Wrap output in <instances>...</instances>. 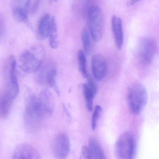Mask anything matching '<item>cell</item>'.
Wrapping results in <instances>:
<instances>
[{"instance_id": "cell-1", "label": "cell", "mask_w": 159, "mask_h": 159, "mask_svg": "<svg viewBox=\"0 0 159 159\" xmlns=\"http://www.w3.org/2000/svg\"><path fill=\"white\" fill-rule=\"evenodd\" d=\"M47 118L40 106L38 96L30 89L25 94L24 125L30 132H35L41 128L44 120Z\"/></svg>"}, {"instance_id": "cell-2", "label": "cell", "mask_w": 159, "mask_h": 159, "mask_svg": "<svg viewBox=\"0 0 159 159\" xmlns=\"http://www.w3.org/2000/svg\"><path fill=\"white\" fill-rule=\"evenodd\" d=\"M44 51L42 46L35 45L23 51L19 59V66L26 73L37 71L42 66Z\"/></svg>"}, {"instance_id": "cell-3", "label": "cell", "mask_w": 159, "mask_h": 159, "mask_svg": "<svg viewBox=\"0 0 159 159\" xmlns=\"http://www.w3.org/2000/svg\"><path fill=\"white\" fill-rule=\"evenodd\" d=\"M147 93L144 86L140 83L132 85L128 91L127 101L129 108L132 114L140 115L147 102Z\"/></svg>"}, {"instance_id": "cell-4", "label": "cell", "mask_w": 159, "mask_h": 159, "mask_svg": "<svg viewBox=\"0 0 159 159\" xmlns=\"http://www.w3.org/2000/svg\"><path fill=\"white\" fill-rule=\"evenodd\" d=\"M86 16L92 40L100 42L103 35L104 27V19L101 9L95 3L89 8Z\"/></svg>"}, {"instance_id": "cell-5", "label": "cell", "mask_w": 159, "mask_h": 159, "mask_svg": "<svg viewBox=\"0 0 159 159\" xmlns=\"http://www.w3.org/2000/svg\"><path fill=\"white\" fill-rule=\"evenodd\" d=\"M134 150L133 136L129 132L121 134L116 141L115 152L118 159H133Z\"/></svg>"}, {"instance_id": "cell-6", "label": "cell", "mask_w": 159, "mask_h": 159, "mask_svg": "<svg viewBox=\"0 0 159 159\" xmlns=\"http://www.w3.org/2000/svg\"><path fill=\"white\" fill-rule=\"evenodd\" d=\"M37 72L38 82L49 85L59 94L60 91L56 82L57 71L55 64L50 61L43 63Z\"/></svg>"}, {"instance_id": "cell-7", "label": "cell", "mask_w": 159, "mask_h": 159, "mask_svg": "<svg viewBox=\"0 0 159 159\" xmlns=\"http://www.w3.org/2000/svg\"><path fill=\"white\" fill-rule=\"evenodd\" d=\"M157 45L155 40L145 37L140 41L138 48L139 61L143 65H148L153 61L157 51Z\"/></svg>"}, {"instance_id": "cell-8", "label": "cell", "mask_w": 159, "mask_h": 159, "mask_svg": "<svg viewBox=\"0 0 159 159\" xmlns=\"http://www.w3.org/2000/svg\"><path fill=\"white\" fill-rule=\"evenodd\" d=\"M52 153L56 159H66L70 151L69 137L64 133H60L56 136L52 145Z\"/></svg>"}, {"instance_id": "cell-9", "label": "cell", "mask_w": 159, "mask_h": 159, "mask_svg": "<svg viewBox=\"0 0 159 159\" xmlns=\"http://www.w3.org/2000/svg\"><path fill=\"white\" fill-rule=\"evenodd\" d=\"M31 0H11V9L15 20L27 22Z\"/></svg>"}, {"instance_id": "cell-10", "label": "cell", "mask_w": 159, "mask_h": 159, "mask_svg": "<svg viewBox=\"0 0 159 159\" xmlns=\"http://www.w3.org/2000/svg\"><path fill=\"white\" fill-rule=\"evenodd\" d=\"M17 62L14 56L9 58L7 65V82L6 89L11 92L16 97L19 91L17 76Z\"/></svg>"}, {"instance_id": "cell-11", "label": "cell", "mask_w": 159, "mask_h": 159, "mask_svg": "<svg viewBox=\"0 0 159 159\" xmlns=\"http://www.w3.org/2000/svg\"><path fill=\"white\" fill-rule=\"evenodd\" d=\"M91 69L94 78L97 80L103 79L107 72V64L104 57L101 55H95L91 59Z\"/></svg>"}, {"instance_id": "cell-12", "label": "cell", "mask_w": 159, "mask_h": 159, "mask_svg": "<svg viewBox=\"0 0 159 159\" xmlns=\"http://www.w3.org/2000/svg\"><path fill=\"white\" fill-rule=\"evenodd\" d=\"M87 83L83 85V93L86 101L87 109L89 112L93 110V101L97 92V87L93 78L88 75Z\"/></svg>"}, {"instance_id": "cell-13", "label": "cell", "mask_w": 159, "mask_h": 159, "mask_svg": "<svg viewBox=\"0 0 159 159\" xmlns=\"http://www.w3.org/2000/svg\"><path fill=\"white\" fill-rule=\"evenodd\" d=\"M41 108L47 117L53 114L55 108V100L53 95L47 89L42 90L38 96Z\"/></svg>"}, {"instance_id": "cell-14", "label": "cell", "mask_w": 159, "mask_h": 159, "mask_svg": "<svg viewBox=\"0 0 159 159\" xmlns=\"http://www.w3.org/2000/svg\"><path fill=\"white\" fill-rule=\"evenodd\" d=\"M40 155L35 148L27 144L18 145L15 149L12 159H39Z\"/></svg>"}, {"instance_id": "cell-15", "label": "cell", "mask_w": 159, "mask_h": 159, "mask_svg": "<svg viewBox=\"0 0 159 159\" xmlns=\"http://www.w3.org/2000/svg\"><path fill=\"white\" fill-rule=\"evenodd\" d=\"M16 97L8 90L5 89L1 95L0 101V116L5 118L9 114L13 102Z\"/></svg>"}, {"instance_id": "cell-16", "label": "cell", "mask_w": 159, "mask_h": 159, "mask_svg": "<svg viewBox=\"0 0 159 159\" xmlns=\"http://www.w3.org/2000/svg\"><path fill=\"white\" fill-rule=\"evenodd\" d=\"M112 28L117 48L119 49L122 48L124 42L123 26L120 18L113 16L112 18Z\"/></svg>"}, {"instance_id": "cell-17", "label": "cell", "mask_w": 159, "mask_h": 159, "mask_svg": "<svg viewBox=\"0 0 159 159\" xmlns=\"http://www.w3.org/2000/svg\"><path fill=\"white\" fill-rule=\"evenodd\" d=\"M51 17L49 14L42 16L38 23L37 38L40 40H45L49 35L51 27Z\"/></svg>"}, {"instance_id": "cell-18", "label": "cell", "mask_w": 159, "mask_h": 159, "mask_svg": "<svg viewBox=\"0 0 159 159\" xmlns=\"http://www.w3.org/2000/svg\"><path fill=\"white\" fill-rule=\"evenodd\" d=\"M88 147L93 159H106L102 148L95 138L89 140Z\"/></svg>"}, {"instance_id": "cell-19", "label": "cell", "mask_w": 159, "mask_h": 159, "mask_svg": "<svg viewBox=\"0 0 159 159\" xmlns=\"http://www.w3.org/2000/svg\"><path fill=\"white\" fill-rule=\"evenodd\" d=\"M49 37L50 47L52 49H57L59 44L58 26L57 21L54 16L51 17V27Z\"/></svg>"}, {"instance_id": "cell-20", "label": "cell", "mask_w": 159, "mask_h": 159, "mask_svg": "<svg viewBox=\"0 0 159 159\" xmlns=\"http://www.w3.org/2000/svg\"><path fill=\"white\" fill-rule=\"evenodd\" d=\"M91 37L89 31L86 28H84L81 32V40L85 54L89 55L92 51Z\"/></svg>"}, {"instance_id": "cell-21", "label": "cell", "mask_w": 159, "mask_h": 159, "mask_svg": "<svg viewBox=\"0 0 159 159\" xmlns=\"http://www.w3.org/2000/svg\"><path fill=\"white\" fill-rule=\"evenodd\" d=\"M77 61H78L79 70L82 75L85 78H87L89 75L87 70V58L84 51L79 50L77 53Z\"/></svg>"}, {"instance_id": "cell-22", "label": "cell", "mask_w": 159, "mask_h": 159, "mask_svg": "<svg viewBox=\"0 0 159 159\" xmlns=\"http://www.w3.org/2000/svg\"><path fill=\"white\" fill-rule=\"evenodd\" d=\"M102 112V107L100 105H97L95 107L93 111L91 117V126L92 129H96L98 123V120Z\"/></svg>"}, {"instance_id": "cell-23", "label": "cell", "mask_w": 159, "mask_h": 159, "mask_svg": "<svg viewBox=\"0 0 159 159\" xmlns=\"http://www.w3.org/2000/svg\"><path fill=\"white\" fill-rule=\"evenodd\" d=\"M80 159H93L88 147H83L81 150Z\"/></svg>"}, {"instance_id": "cell-24", "label": "cell", "mask_w": 159, "mask_h": 159, "mask_svg": "<svg viewBox=\"0 0 159 159\" xmlns=\"http://www.w3.org/2000/svg\"><path fill=\"white\" fill-rule=\"evenodd\" d=\"M1 36L2 37L3 34H4V33L5 32V23L4 20L3 19V18L2 17V16L1 17Z\"/></svg>"}, {"instance_id": "cell-25", "label": "cell", "mask_w": 159, "mask_h": 159, "mask_svg": "<svg viewBox=\"0 0 159 159\" xmlns=\"http://www.w3.org/2000/svg\"><path fill=\"white\" fill-rule=\"evenodd\" d=\"M39 2H40V0H35V2L33 6L32 7V12H34L35 10H36V8H37V7H38V4H39Z\"/></svg>"}, {"instance_id": "cell-26", "label": "cell", "mask_w": 159, "mask_h": 159, "mask_svg": "<svg viewBox=\"0 0 159 159\" xmlns=\"http://www.w3.org/2000/svg\"><path fill=\"white\" fill-rule=\"evenodd\" d=\"M141 1H142V0H130L129 2V4L131 5H133Z\"/></svg>"}, {"instance_id": "cell-27", "label": "cell", "mask_w": 159, "mask_h": 159, "mask_svg": "<svg viewBox=\"0 0 159 159\" xmlns=\"http://www.w3.org/2000/svg\"><path fill=\"white\" fill-rule=\"evenodd\" d=\"M51 1H54V2H56L57 0H51Z\"/></svg>"}]
</instances>
